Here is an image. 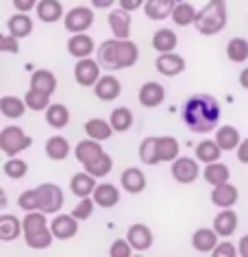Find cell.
<instances>
[{
	"instance_id": "cell-15",
	"label": "cell",
	"mask_w": 248,
	"mask_h": 257,
	"mask_svg": "<svg viewBox=\"0 0 248 257\" xmlns=\"http://www.w3.org/2000/svg\"><path fill=\"white\" fill-rule=\"evenodd\" d=\"M94 94H96L98 100L111 102L122 94V83H120L113 74H105V76H100L98 83L94 85Z\"/></svg>"
},
{
	"instance_id": "cell-51",
	"label": "cell",
	"mask_w": 248,
	"mask_h": 257,
	"mask_svg": "<svg viewBox=\"0 0 248 257\" xmlns=\"http://www.w3.org/2000/svg\"><path fill=\"white\" fill-rule=\"evenodd\" d=\"M118 5L124 11H137L139 7H144L146 5V0H118Z\"/></svg>"
},
{
	"instance_id": "cell-39",
	"label": "cell",
	"mask_w": 248,
	"mask_h": 257,
	"mask_svg": "<svg viewBox=\"0 0 248 257\" xmlns=\"http://www.w3.org/2000/svg\"><path fill=\"white\" fill-rule=\"evenodd\" d=\"M50 222L44 211H27V216L22 218V229H24V235H31V233H37V231H44L48 229Z\"/></svg>"
},
{
	"instance_id": "cell-22",
	"label": "cell",
	"mask_w": 248,
	"mask_h": 257,
	"mask_svg": "<svg viewBox=\"0 0 248 257\" xmlns=\"http://www.w3.org/2000/svg\"><path fill=\"white\" fill-rule=\"evenodd\" d=\"M92 198L96 201L98 207L111 209V207H116V205L120 203V190L113 183H98Z\"/></svg>"
},
{
	"instance_id": "cell-27",
	"label": "cell",
	"mask_w": 248,
	"mask_h": 257,
	"mask_svg": "<svg viewBox=\"0 0 248 257\" xmlns=\"http://www.w3.org/2000/svg\"><path fill=\"white\" fill-rule=\"evenodd\" d=\"M7 33L16 35L18 40H24V37H29L33 33V20H31L29 14H22V11H18L7 20Z\"/></svg>"
},
{
	"instance_id": "cell-49",
	"label": "cell",
	"mask_w": 248,
	"mask_h": 257,
	"mask_svg": "<svg viewBox=\"0 0 248 257\" xmlns=\"http://www.w3.org/2000/svg\"><path fill=\"white\" fill-rule=\"evenodd\" d=\"M0 50L3 53H11V55H18L20 53V40L11 33H5L3 40H0Z\"/></svg>"
},
{
	"instance_id": "cell-37",
	"label": "cell",
	"mask_w": 248,
	"mask_h": 257,
	"mask_svg": "<svg viewBox=\"0 0 248 257\" xmlns=\"http://www.w3.org/2000/svg\"><path fill=\"white\" fill-rule=\"evenodd\" d=\"M46 157L53 159V162H63L70 155V142L63 136H53L46 142Z\"/></svg>"
},
{
	"instance_id": "cell-2",
	"label": "cell",
	"mask_w": 248,
	"mask_h": 257,
	"mask_svg": "<svg viewBox=\"0 0 248 257\" xmlns=\"http://www.w3.org/2000/svg\"><path fill=\"white\" fill-rule=\"evenodd\" d=\"M18 207H22L24 211L59 214L63 207V190L55 183H42L33 190H24L18 196Z\"/></svg>"
},
{
	"instance_id": "cell-47",
	"label": "cell",
	"mask_w": 248,
	"mask_h": 257,
	"mask_svg": "<svg viewBox=\"0 0 248 257\" xmlns=\"http://www.w3.org/2000/svg\"><path fill=\"white\" fill-rule=\"evenodd\" d=\"M109 257H133V246L126 237H118L109 246Z\"/></svg>"
},
{
	"instance_id": "cell-12",
	"label": "cell",
	"mask_w": 248,
	"mask_h": 257,
	"mask_svg": "<svg viewBox=\"0 0 248 257\" xmlns=\"http://www.w3.org/2000/svg\"><path fill=\"white\" fill-rule=\"evenodd\" d=\"M107 22H109L113 37H118V40H129L131 37V11H124L122 7L113 9L107 16Z\"/></svg>"
},
{
	"instance_id": "cell-54",
	"label": "cell",
	"mask_w": 248,
	"mask_h": 257,
	"mask_svg": "<svg viewBox=\"0 0 248 257\" xmlns=\"http://www.w3.org/2000/svg\"><path fill=\"white\" fill-rule=\"evenodd\" d=\"M237 250H239V257H248V233L239 237V242H237Z\"/></svg>"
},
{
	"instance_id": "cell-4",
	"label": "cell",
	"mask_w": 248,
	"mask_h": 257,
	"mask_svg": "<svg viewBox=\"0 0 248 257\" xmlns=\"http://www.w3.org/2000/svg\"><path fill=\"white\" fill-rule=\"evenodd\" d=\"M228 22V11H226V0H209V3L198 11L194 22V29L200 35H218L222 29H226Z\"/></svg>"
},
{
	"instance_id": "cell-55",
	"label": "cell",
	"mask_w": 248,
	"mask_h": 257,
	"mask_svg": "<svg viewBox=\"0 0 248 257\" xmlns=\"http://www.w3.org/2000/svg\"><path fill=\"white\" fill-rule=\"evenodd\" d=\"M239 85L244 87V89H248V66L239 72Z\"/></svg>"
},
{
	"instance_id": "cell-13",
	"label": "cell",
	"mask_w": 248,
	"mask_h": 257,
	"mask_svg": "<svg viewBox=\"0 0 248 257\" xmlns=\"http://www.w3.org/2000/svg\"><path fill=\"white\" fill-rule=\"evenodd\" d=\"M137 100L139 105L146 107V109H152V107H159L161 102L165 100V87L157 81H148L139 87V94H137Z\"/></svg>"
},
{
	"instance_id": "cell-20",
	"label": "cell",
	"mask_w": 248,
	"mask_h": 257,
	"mask_svg": "<svg viewBox=\"0 0 248 257\" xmlns=\"http://www.w3.org/2000/svg\"><path fill=\"white\" fill-rule=\"evenodd\" d=\"M176 7V0H146L144 5V14L148 20L161 22L172 18V11Z\"/></svg>"
},
{
	"instance_id": "cell-38",
	"label": "cell",
	"mask_w": 248,
	"mask_h": 257,
	"mask_svg": "<svg viewBox=\"0 0 248 257\" xmlns=\"http://www.w3.org/2000/svg\"><path fill=\"white\" fill-rule=\"evenodd\" d=\"M133 120H135V115L129 107H116L109 115V122L116 133H126L133 126Z\"/></svg>"
},
{
	"instance_id": "cell-28",
	"label": "cell",
	"mask_w": 248,
	"mask_h": 257,
	"mask_svg": "<svg viewBox=\"0 0 248 257\" xmlns=\"http://www.w3.org/2000/svg\"><path fill=\"white\" fill-rule=\"evenodd\" d=\"M31 89H37V92H44L48 96H53L57 92V76L50 72V70H35L31 74Z\"/></svg>"
},
{
	"instance_id": "cell-10",
	"label": "cell",
	"mask_w": 248,
	"mask_h": 257,
	"mask_svg": "<svg viewBox=\"0 0 248 257\" xmlns=\"http://www.w3.org/2000/svg\"><path fill=\"white\" fill-rule=\"evenodd\" d=\"M126 240L131 242L133 250H137V253H144V250H148L152 246L155 237H152V231H150L148 224L135 222V224H131V227H129V231H126Z\"/></svg>"
},
{
	"instance_id": "cell-33",
	"label": "cell",
	"mask_w": 248,
	"mask_h": 257,
	"mask_svg": "<svg viewBox=\"0 0 248 257\" xmlns=\"http://www.w3.org/2000/svg\"><path fill=\"white\" fill-rule=\"evenodd\" d=\"M222 151L218 142L215 140H202V142L196 144V159H198L200 164H213V162H220V157H222Z\"/></svg>"
},
{
	"instance_id": "cell-42",
	"label": "cell",
	"mask_w": 248,
	"mask_h": 257,
	"mask_svg": "<svg viewBox=\"0 0 248 257\" xmlns=\"http://www.w3.org/2000/svg\"><path fill=\"white\" fill-rule=\"evenodd\" d=\"M139 159L146 164V166H157L161 164V159H159V153H157V138H146L142 140V144H139Z\"/></svg>"
},
{
	"instance_id": "cell-23",
	"label": "cell",
	"mask_w": 248,
	"mask_h": 257,
	"mask_svg": "<svg viewBox=\"0 0 248 257\" xmlns=\"http://www.w3.org/2000/svg\"><path fill=\"white\" fill-rule=\"evenodd\" d=\"M237 214L231 209H220L218 216L213 218V229L218 231L220 237H231L235 231H237Z\"/></svg>"
},
{
	"instance_id": "cell-53",
	"label": "cell",
	"mask_w": 248,
	"mask_h": 257,
	"mask_svg": "<svg viewBox=\"0 0 248 257\" xmlns=\"http://www.w3.org/2000/svg\"><path fill=\"white\" fill-rule=\"evenodd\" d=\"M118 0H92V7L94 9H111Z\"/></svg>"
},
{
	"instance_id": "cell-8",
	"label": "cell",
	"mask_w": 248,
	"mask_h": 257,
	"mask_svg": "<svg viewBox=\"0 0 248 257\" xmlns=\"http://www.w3.org/2000/svg\"><path fill=\"white\" fill-rule=\"evenodd\" d=\"M172 177L176 183L181 185H192L196 179L200 177V166H198V159H192V157H179L172 162Z\"/></svg>"
},
{
	"instance_id": "cell-11",
	"label": "cell",
	"mask_w": 248,
	"mask_h": 257,
	"mask_svg": "<svg viewBox=\"0 0 248 257\" xmlns=\"http://www.w3.org/2000/svg\"><path fill=\"white\" fill-rule=\"evenodd\" d=\"M185 66H187L185 59L176 53H161L155 59L157 72L163 74V76H179V74L185 72Z\"/></svg>"
},
{
	"instance_id": "cell-29",
	"label": "cell",
	"mask_w": 248,
	"mask_h": 257,
	"mask_svg": "<svg viewBox=\"0 0 248 257\" xmlns=\"http://www.w3.org/2000/svg\"><path fill=\"white\" fill-rule=\"evenodd\" d=\"M139 59V48L133 40H118V63L120 70L133 68Z\"/></svg>"
},
{
	"instance_id": "cell-25",
	"label": "cell",
	"mask_w": 248,
	"mask_h": 257,
	"mask_svg": "<svg viewBox=\"0 0 248 257\" xmlns=\"http://www.w3.org/2000/svg\"><path fill=\"white\" fill-rule=\"evenodd\" d=\"M120 183H122V190L129 194H142L146 190V175L139 168H126L120 177Z\"/></svg>"
},
{
	"instance_id": "cell-36",
	"label": "cell",
	"mask_w": 248,
	"mask_h": 257,
	"mask_svg": "<svg viewBox=\"0 0 248 257\" xmlns=\"http://www.w3.org/2000/svg\"><path fill=\"white\" fill-rule=\"evenodd\" d=\"M44 113H46L48 126L53 128H66L70 124V109L66 105H61V102H53Z\"/></svg>"
},
{
	"instance_id": "cell-48",
	"label": "cell",
	"mask_w": 248,
	"mask_h": 257,
	"mask_svg": "<svg viewBox=\"0 0 248 257\" xmlns=\"http://www.w3.org/2000/svg\"><path fill=\"white\" fill-rule=\"evenodd\" d=\"M211 257H239V250H237V246H235L233 242L222 240L218 246L211 250Z\"/></svg>"
},
{
	"instance_id": "cell-44",
	"label": "cell",
	"mask_w": 248,
	"mask_h": 257,
	"mask_svg": "<svg viewBox=\"0 0 248 257\" xmlns=\"http://www.w3.org/2000/svg\"><path fill=\"white\" fill-rule=\"evenodd\" d=\"M24 102H27V107L31 111H46V109L53 105L48 94L37 92V89H31V87H29V92L24 94Z\"/></svg>"
},
{
	"instance_id": "cell-45",
	"label": "cell",
	"mask_w": 248,
	"mask_h": 257,
	"mask_svg": "<svg viewBox=\"0 0 248 257\" xmlns=\"http://www.w3.org/2000/svg\"><path fill=\"white\" fill-rule=\"evenodd\" d=\"M53 240H55V235H53V231H50V227L44 229V231H37V233L24 235V242H27V246L33 248V250H44V248H48L50 244H53Z\"/></svg>"
},
{
	"instance_id": "cell-21",
	"label": "cell",
	"mask_w": 248,
	"mask_h": 257,
	"mask_svg": "<svg viewBox=\"0 0 248 257\" xmlns=\"http://www.w3.org/2000/svg\"><path fill=\"white\" fill-rule=\"evenodd\" d=\"M96 177L90 175V172H76V175L70 179V192L79 198H87L94 196V190H96Z\"/></svg>"
},
{
	"instance_id": "cell-1",
	"label": "cell",
	"mask_w": 248,
	"mask_h": 257,
	"mask_svg": "<svg viewBox=\"0 0 248 257\" xmlns=\"http://www.w3.org/2000/svg\"><path fill=\"white\" fill-rule=\"evenodd\" d=\"M183 122L194 133H211L220 122V102L211 94H194L183 102Z\"/></svg>"
},
{
	"instance_id": "cell-18",
	"label": "cell",
	"mask_w": 248,
	"mask_h": 257,
	"mask_svg": "<svg viewBox=\"0 0 248 257\" xmlns=\"http://www.w3.org/2000/svg\"><path fill=\"white\" fill-rule=\"evenodd\" d=\"M237 198H239V190L228 181L222 183V185H215L211 190V203L220 209H231L233 205L237 203Z\"/></svg>"
},
{
	"instance_id": "cell-46",
	"label": "cell",
	"mask_w": 248,
	"mask_h": 257,
	"mask_svg": "<svg viewBox=\"0 0 248 257\" xmlns=\"http://www.w3.org/2000/svg\"><path fill=\"white\" fill-rule=\"evenodd\" d=\"M94 207H96V201H94L92 196L81 198V201L74 205L72 216L76 218V220H87V218H92V214H94Z\"/></svg>"
},
{
	"instance_id": "cell-16",
	"label": "cell",
	"mask_w": 248,
	"mask_h": 257,
	"mask_svg": "<svg viewBox=\"0 0 248 257\" xmlns=\"http://www.w3.org/2000/svg\"><path fill=\"white\" fill-rule=\"evenodd\" d=\"M218 244H220V235H218V231H215L213 227L211 229L200 227V229H196L194 235H192V248L198 250V253H209L211 255V250L218 246Z\"/></svg>"
},
{
	"instance_id": "cell-9",
	"label": "cell",
	"mask_w": 248,
	"mask_h": 257,
	"mask_svg": "<svg viewBox=\"0 0 248 257\" xmlns=\"http://www.w3.org/2000/svg\"><path fill=\"white\" fill-rule=\"evenodd\" d=\"M50 231H53L55 240H72L79 233V220L72 214H57L50 220Z\"/></svg>"
},
{
	"instance_id": "cell-6",
	"label": "cell",
	"mask_w": 248,
	"mask_h": 257,
	"mask_svg": "<svg viewBox=\"0 0 248 257\" xmlns=\"http://www.w3.org/2000/svg\"><path fill=\"white\" fill-rule=\"evenodd\" d=\"M94 20H96V16H94V11L90 7H72L70 11H66V18H63V27H66L68 33H87V29H92Z\"/></svg>"
},
{
	"instance_id": "cell-7",
	"label": "cell",
	"mask_w": 248,
	"mask_h": 257,
	"mask_svg": "<svg viewBox=\"0 0 248 257\" xmlns=\"http://www.w3.org/2000/svg\"><path fill=\"white\" fill-rule=\"evenodd\" d=\"M103 66L98 63V59H92V57H85V59H79L74 66V81L79 83L81 87H94L98 83V79Z\"/></svg>"
},
{
	"instance_id": "cell-26",
	"label": "cell",
	"mask_w": 248,
	"mask_h": 257,
	"mask_svg": "<svg viewBox=\"0 0 248 257\" xmlns=\"http://www.w3.org/2000/svg\"><path fill=\"white\" fill-rule=\"evenodd\" d=\"M215 142H218V146L224 153L228 151H237L239 149V144H241V136H239V131L235 126L231 124H224V126H218V131H215Z\"/></svg>"
},
{
	"instance_id": "cell-57",
	"label": "cell",
	"mask_w": 248,
	"mask_h": 257,
	"mask_svg": "<svg viewBox=\"0 0 248 257\" xmlns=\"http://www.w3.org/2000/svg\"><path fill=\"white\" fill-rule=\"evenodd\" d=\"M133 257H144V255H133Z\"/></svg>"
},
{
	"instance_id": "cell-35",
	"label": "cell",
	"mask_w": 248,
	"mask_h": 257,
	"mask_svg": "<svg viewBox=\"0 0 248 257\" xmlns=\"http://www.w3.org/2000/svg\"><path fill=\"white\" fill-rule=\"evenodd\" d=\"M27 102L24 98H18V96H3L0 98V111H3L5 118L9 120H16V118H22L27 113Z\"/></svg>"
},
{
	"instance_id": "cell-50",
	"label": "cell",
	"mask_w": 248,
	"mask_h": 257,
	"mask_svg": "<svg viewBox=\"0 0 248 257\" xmlns=\"http://www.w3.org/2000/svg\"><path fill=\"white\" fill-rule=\"evenodd\" d=\"M37 3H40V0H14V7H16V11L29 14V11H33L37 7Z\"/></svg>"
},
{
	"instance_id": "cell-14",
	"label": "cell",
	"mask_w": 248,
	"mask_h": 257,
	"mask_svg": "<svg viewBox=\"0 0 248 257\" xmlns=\"http://www.w3.org/2000/svg\"><path fill=\"white\" fill-rule=\"evenodd\" d=\"M96 48V42H94L92 35L87 33H74L68 40V53L74 57V59H85V57H92Z\"/></svg>"
},
{
	"instance_id": "cell-43",
	"label": "cell",
	"mask_w": 248,
	"mask_h": 257,
	"mask_svg": "<svg viewBox=\"0 0 248 257\" xmlns=\"http://www.w3.org/2000/svg\"><path fill=\"white\" fill-rule=\"evenodd\" d=\"M3 172L9 179H14V181H20V179L27 177L29 164L20 157H7V162H5V166H3Z\"/></svg>"
},
{
	"instance_id": "cell-17",
	"label": "cell",
	"mask_w": 248,
	"mask_h": 257,
	"mask_svg": "<svg viewBox=\"0 0 248 257\" xmlns=\"http://www.w3.org/2000/svg\"><path fill=\"white\" fill-rule=\"evenodd\" d=\"M96 59H98L100 66H103L105 70H109V72L120 70V63H118V37H113V40H105L103 44H100L98 50H96Z\"/></svg>"
},
{
	"instance_id": "cell-34",
	"label": "cell",
	"mask_w": 248,
	"mask_h": 257,
	"mask_svg": "<svg viewBox=\"0 0 248 257\" xmlns=\"http://www.w3.org/2000/svg\"><path fill=\"white\" fill-rule=\"evenodd\" d=\"M179 140L172 138V136H161L157 138V153H159V159L165 164H172L174 159H179Z\"/></svg>"
},
{
	"instance_id": "cell-3",
	"label": "cell",
	"mask_w": 248,
	"mask_h": 257,
	"mask_svg": "<svg viewBox=\"0 0 248 257\" xmlns=\"http://www.w3.org/2000/svg\"><path fill=\"white\" fill-rule=\"evenodd\" d=\"M74 157H76V162L85 168V172H90V175H94L96 179L107 177L113 170V157L107 155L103 151V146H100V142H96V140H92V138L81 140V142L76 144Z\"/></svg>"
},
{
	"instance_id": "cell-24",
	"label": "cell",
	"mask_w": 248,
	"mask_h": 257,
	"mask_svg": "<svg viewBox=\"0 0 248 257\" xmlns=\"http://www.w3.org/2000/svg\"><path fill=\"white\" fill-rule=\"evenodd\" d=\"M20 235H24L22 220L14 214H3L0 216V240L3 242H14Z\"/></svg>"
},
{
	"instance_id": "cell-31",
	"label": "cell",
	"mask_w": 248,
	"mask_h": 257,
	"mask_svg": "<svg viewBox=\"0 0 248 257\" xmlns=\"http://www.w3.org/2000/svg\"><path fill=\"white\" fill-rule=\"evenodd\" d=\"M150 44H152V48H155L159 55L161 53H174L176 44H179V37H176V33L172 29H159V31H155Z\"/></svg>"
},
{
	"instance_id": "cell-56",
	"label": "cell",
	"mask_w": 248,
	"mask_h": 257,
	"mask_svg": "<svg viewBox=\"0 0 248 257\" xmlns=\"http://www.w3.org/2000/svg\"><path fill=\"white\" fill-rule=\"evenodd\" d=\"M0 205H3V207L7 205V192H3V196H0Z\"/></svg>"
},
{
	"instance_id": "cell-30",
	"label": "cell",
	"mask_w": 248,
	"mask_h": 257,
	"mask_svg": "<svg viewBox=\"0 0 248 257\" xmlns=\"http://www.w3.org/2000/svg\"><path fill=\"white\" fill-rule=\"evenodd\" d=\"M85 133H87V138L96 140V142H107V140H109L116 131H113V126H111L109 120L92 118V120L85 122Z\"/></svg>"
},
{
	"instance_id": "cell-52",
	"label": "cell",
	"mask_w": 248,
	"mask_h": 257,
	"mask_svg": "<svg viewBox=\"0 0 248 257\" xmlns=\"http://www.w3.org/2000/svg\"><path fill=\"white\" fill-rule=\"evenodd\" d=\"M235 153H237V162H239V164H244V166H248V138L241 140L239 149L235 151Z\"/></svg>"
},
{
	"instance_id": "cell-41",
	"label": "cell",
	"mask_w": 248,
	"mask_h": 257,
	"mask_svg": "<svg viewBox=\"0 0 248 257\" xmlns=\"http://www.w3.org/2000/svg\"><path fill=\"white\" fill-rule=\"evenodd\" d=\"M226 57L233 63H244L248 59V40H244V37H233V40H228Z\"/></svg>"
},
{
	"instance_id": "cell-32",
	"label": "cell",
	"mask_w": 248,
	"mask_h": 257,
	"mask_svg": "<svg viewBox=\"0 0 248 257\" xmlns=\"http://www.w3.org/2000/svg\"><path fill=\"white\" fill-rule=\"evenodd\" d=\"M202 179L209 183V185H222L226 183L228 179H231V170H228L226 164L222 162H213V164H207L205 168H202Z\"/></svg>"
},
{
	"instance_id": "cell-5",
	"label": "cell",
	"mask_w": 248,
	"mask_h": 257,
	"mask_svg": "<svg viewBox=\"0 0 248 257\" xmlns=\"http://www.w3.org/2000/svg\"><path fill=\"white\" fill-rule=\"evenodd\" d=\"M31 144H33L31 136L16 124H9L0 131V151L7 157H18L22 151L31 149Z\"/></svg>"
},
{
	"instance_id": "cell-40",
	"label": "cell",
	"mask_w": 248,
	"mask_h": 257,
	"mask_svg": "<svg viewBox=\"0 0 248 257\" xmlns=\"http://www.w3.org/2000/svg\"><path fill=\"white\" fill-rule=\"evenodd\" d=\"M196 16H198V11L194 9V5L189 3H176V7L172 11V22L176 27H192L196 22Z\"/></svg>"
},
{
	"instance_id": "cell-19",
	"label": "cell",
	"mask_w": 248,
	"mask_h": 257,
	"mask_svg": "<svg viewBox=\"0 0 248 257\" xmlns=\"http://www.w3.org/2000/svg\"><path fill=\"white\" fill-rule=\"evenodd\" d=\"M35 14L42 22L46 24H55L66 18V11H63V5L61 0H40L35 7Z\"/></svg>"
}]
</instances>
